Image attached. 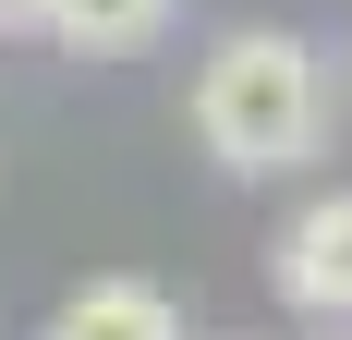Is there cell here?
<instances>
[{
	"label": "cell",
	"instance_id": "7",
	"mask_svg": "<svg viewBox=\"0 0 352 340\" xmlns=\"http://www.w3.org/2000/svg\"><path fill=\"white\" fill-rule=\"evenodd\" d=\"M316 340H352V328H316Z\"/></svg>",
	"mask_w": 352,
	"mask_h": 340
},
{
	"label": "cell",
	"instance_id": "2",
	"mask_svg": "<svg viewBox=\"0 0 352 340\" xmlns=\"http://www.w3.org/2000/svg\"><path fill=\"white\" fill-rule=\"evenodd\" d=\"M267 279H280L292 316H316V328H352V195H304L267 243Z\"/></svg>",
	"mask_w": 352,
	"mask_h": 340
},
{
	"label": "cell",
	"instance_id": "6",
	"mask_svg": "<svg viewBox=\"0 0 352 340\" xmlns=\"http://www.w3.org/2000/svg\"><path fill=\"white\" fill-rule=\"evenodd\" d=\"M340 98H352V36H340Z\"/></svg>",
	"mask_w": 352,
	"mask_h": 340
},
{
	"label": "cell",
	"instance_id": "4",
	"mask_svg": "<svg viewBox=\"0 0 352 340\" xmlns=\"http://www.w3.org/2000/svg\"><path fill=\"white\" fill-rule=\"evenodd\" d=\"M182 0H49V49H73V61H134V49H158L170 36Z\"/></svg>",
	"mask_w": 352,
	"mask_h": 340
},
{
	"label": "cell",
	"instance_id": "1",
	"mask_svg": "<svg viewBox=\"0 0 352 340\" xmlns=\"http://www.w3.org/2000/svg\"><path fill=\"white\" fill-rule=\"evenodd\" d=\"M195 146H207L231 182H292V170L328 158V122H340V61L292 25H231L195 61Z\"/></svg>",
	"mask_w": 352,
	"mask_h": 340
},
{
	"label": "cell",
	"instance_id": "3",
	"mask_svg": "<svg viewBox=\"0 0 352 340\" xmlns=\"http://www.w3.org/2000/svg\"><path fill=\"white\" fill-rule=\"evenodd\" d=\"M49 340H182V304L158 279H85V292L49 316Z\"/></svg>",
	"mask_w": 352,
	"mask_h": 340
},
{
	"label": "cell",
	"instance_id": "5",
	"mask_svg": "<svg viewBox=\"0 0 352 340\" xmlns=\"http://www.w3.org/2000/svg\"><path fill=\"white\" fill-rule=\"evenodd\" d=\"M0 36H49V0H0Z\"/></svg>",
	"mask_w": 352,
	"mask_h": 340
}]
</instances>
